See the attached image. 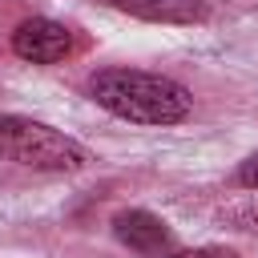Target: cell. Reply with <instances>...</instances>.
Returning <instances> with one entry per match:
<instances>
[{
    "label": "cell",
    "instance_id": "cell-1",
    "mask_svg": "<svg viewBox=\"0 0 258 258\" xmlns=\"http://www.w3.org/2000/svg\"><path fill=\"white\" fill-rule=\"evenodd\" d=\"M89 97L133 125H177L189 117L194 97L185 85L161 73H141V69H101L89 81Z\"/></svg>",
    "mask_w": 258,
    "mask_h": 258
},
{
    "label": "cell",
    "instance_id": "cell-2",
    "mask_svg": "<svg viewBox=\"0 0 258 258\" xmlns=\"http://www.w3.org/2000/svg\"><path fill=\"white\" fill-rule=\"evenodd\" d=\"M0 161H16L24 169H44V173H73L85 169L93 157L81 141H73L69 133L44 121L0 113Z\"/></svg>",
    "mask_w": 258,
    "mask_h": 258
},
{
    "label": "cell",
    "instance_id": "cell-3",
    "mask_svg": "<svg viewBox=\"0 0 258 258\" xmlns=\"http://www.w3.org/2000/svg\"><path fill=\"white\" fill-rule=\"evenodd\" d=\"M12 52L28 64H56L73 52V28L48 16H28L12 28Z\"/></svg>",
    "mask_w": 258,
    "mask_h": 258
},
{
    "label": "cell",
    "instance_id": "cell-4",
    "mask_svg": "<svg viewBox=\"0 0 258 258\" xmlns=\"http://www.w3.org/2000/svg\"><path fill=\"white\" fill-rule=\"evenodd\" d=\"M113 234H117L121 246H129V250H137L145 258L173 254V230L149 210H121L113 218Z\"/></svg>",
    "mask_w": 258,
    "mask_h": 258
},
{
    "label": "cell",
    "instance_id": "cell-5",
    "mask_svg": "<svg viewBox=\"0 0 258 258\" xmlns=\"http://www.w3.org/2000/svg\"><path fill=\"white\" fill-rule=\"evenodd\" d=\"M117 8L145 16V20H165V24H194L206 16L202 0H113Z\"/></svg>",
    "mask_w": 258,
    "mask_h": 258
},
{
    "label": "cell",
    "instance_id": "cell-6",
    "mask_svg": "<svg viewBox=\"0 0 258 258\" xmlns=\"http://www.w3.org/2000/svg\"><path fill=\"white\" fill-rule=\"evenodd\" d=\"M165 258H238V254L226 250V246H194V250H173Z\"/></svg>",
    "mask_w": 258,
    "mask_h": 258
},
{
    "label": "cell",
    "instance_id": "cell-7",
    "mask_svg": "<svg viewBox=\"0 0 258 258\" xmlns=\"http://www.w3.org/2000/svg\"><path fill=\"white\" fill-rule=\"evenodd\" d=\"M234 181H238L242 189H258V153H250V157H246V161L238 165Z\"/></svg>",
    "mask_w": 258,
    "mask_h": 258
}]
</instances>
